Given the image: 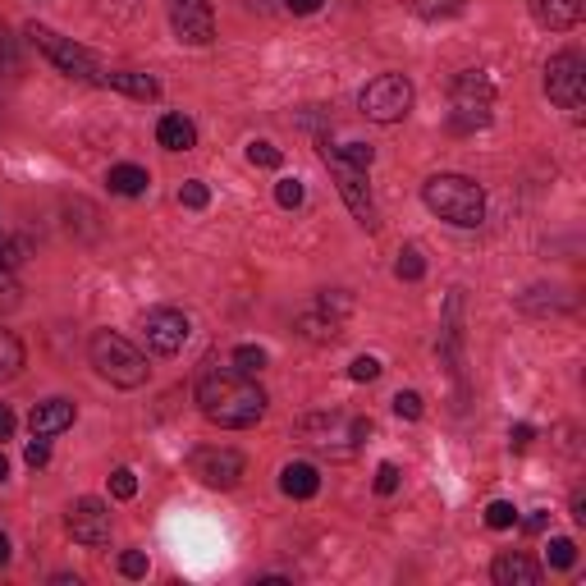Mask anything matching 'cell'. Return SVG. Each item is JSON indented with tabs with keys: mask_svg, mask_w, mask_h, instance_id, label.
Here are the masks:
<instances>
[{
	"mask_svg": "<svg viewBox=\"0 0 586 586\" xmlns=\"http://www.w3.org/2000/svg\"><path fill=\"white\" fill-rule=\"evenodd\" d=\"M490 577L500 586H536L541 582V568H536L527 554H500L495 568H490Z\"/></svg>",
	"mask_w": 586,
	"mask_h": 586,
	"instance_id": "5bb4252c",
	"label": "cell"
},
{
	"mask_svg": "<svg viewBox=\"0 0 586 586\" xmlns=\"http://www.w3.org/2000/svg\"><path fill=\"white\" fill-rule=\"evenodd\" d=\"M0 564H10V541L0 536Z\"/></svg>",
	"mask_w": 586,
	"mask_h": 586,
	"instance_id": "b9f144b4",
	"label": "cell"
},
{
	"mask_svg": "<svg viewBox=\"0 0 586 586\" xmlns=\"http://www.w3.org/2000/svg\"><path fill=\"white\" fill-rule=\"evenodd\" d=\"M10 65H14V46H10V33L0 28V74H5Z\"/></svg>",
	"mask_w": 586,
	"mask_h": 586,
	"instance_id": "8d00e7d4",
	"label": "cell"
},
{
	"mask_svg": "<svg viewBox=\"0 0 586 586\" xmlns=\"http://www.w3.org/2000/svg\"><path fill=\"white\" fill-rule=\"evenodd\" d=\"M422 197L435 216L458 225V229H477L481 220H486V193H481V184H472L467 174H431Z\"/></svg>",
	"mask_w": 586,
	"mask_h": 586,
	"instance_id": "7a4b0ae2",
	"label": "cell"
},
{
	"mask_svg": "<svg viewBox=\"0 0 586 586\" xmlns=\"http://www.w3.org/2000/svg\"><path fill=\"white\" fill-rule=\"evenodd\" d=\"M197 403H202V413L211 422L229 426V431H243V426L261 422V413H266V394L243 371H207L202 385H197Z\"/></svg>",
	"mask_w": 586,
	"mask_h": 586,
	"instance_id": "6da1fadb",
	"label": "cell"
},
{
	"mask_svg": "<svg viewBox=\"0 0 586 586\" xmlns=\"http://www.w3.org/2000/svg\"><path fill=\"white\" fill-rule=\"evenodd\" d=\"M545 522H550V518H545V513H536V518H527V532H545Z\"/></svg>",
	"mask_w": 586,
	"mask_h": 586,
	"instance_id": "60d3db41",
	"label": "cell"
},
{
	"mask_svg": "<svg viewBox=\"0 0 586 586\" xmlns=\"http://www.w3.org/2000/svg\"><path fill=\"white\" fill-rule=\"evenodd\" d=\"M545 92H550L554 106L564 110H577L586 101V65L577 51H559L545 65Z\"/></svg>",
	"mask_w": 586,
	"mask_h": 586,
	"instance_id": "52a82bcc",
	"label": "cell"
},
{
	"mask_svg": "<svg viewBox=\"0 0 586 586\" xmlns=\"http://www.w3.org/2000/svg\"><path fill=\"white\" fill-rule=\"evenodd\" d=\"M467 0H413V10H417V19H454L458 10H463Z\"/></svg>",
	"mask_w": 586,
	"mask_h": 586,
	"instance_id": "44dd1931",
	"label": "cell"
},
{
	"mask_svg": "<svg viewBox=\"0 0 586 586\" xmlns=\"http://www.w3.org/2000/svg\"><path fill=\"white\" fill-rule=\"evenodd\" d=\"M0 303H19V280H14V266L5 261V248H0Z\"/></svg>",
	"mask_w": 586,
	"mask_h": 586,
	"instance_id": "4316f807",
	"label": "cell"
},
{
	"mask_svg": "<svg viewBox=\"0 0 586 586\" xmlns=\"http://www.w3.org/2000/svg\"><path fill=\"white\" fill-rule=\"evenodd\" d=\"M156 142H161L165 152H188V147H197V124L188 115H165L156 124Z\"/></svg>",
	"mask_w": 586,
	"mask_h": 586,
	"instance_id": "2e32d148",
	"label": "cell"
},
{
	"mask_svg": "<svg viewBox=\"0 0 586 586\" xmlns=\"http://www.w3.org/2000/svg\"><path fill=\"white\" fill-rule=\"evenodd\" d=\"M23 458H28V467H46V463H51V445H46V435H37L33 445L23 449Z\"/></svg>",
	"mask_w": 586,
	"mask_h": 586,
	"instance_id": "836d02e7",
	"label": "cell"
},
{
	"mask_svg": "<svg viewBox=\"0 0 586 586\" xmlns=\"http://www.w3.org/2000/svg\"><path fill=\"white\" fill-rule=\"evenodd\" d=\"M518 522V509H513L509 500H495L486 509V527H495V532H504V527H513Z\"/></svg>",
	"mask_w": 586,
	"mask_h": 586,
	"instance_id": "d4e9b609",
	"label": "cell"
},
{
	"mask_svg": "<svg viewBox=\"0 0 586 586\" xmlns=\"http://www.w3.org/2000/svg\"><path fill=\"white\" fill-rule=\"evenodd\" d=\"M74 426V403L69 399H51L33 408V435H60Z\"/></svg>",
	"mask_w": 586,
	"mask_h": 586,
	"instance_id": "9a60e30c",
	"label": "cell"
},
{
	"mask_svg": "<svg viewBox=\"0 0 586 586\" xmlns=\"http://www.w3.org/2000/svg\"><path fill=\"white\" fill-rule=\"evenodd\" d=\"M394 413L408 417V422H417V417H422V394H417V390H399V394H394Z\"/></svg>",
	"mask_w": 586,
	"mask_h": 586,
	"instance_id": "f1b7e54d",
	"label": "cell"
},
{
	"mask_svg": "<svg viewBox=\"0 0 586 586\" xmlns=\"http://www.w3.org/2000/svg\"><path fill=\"white\" fill-rule=\"evenodd\" d=\"M120 573H124V577H142V573H147V554H142V550H129V554L120 559Z\"/></svg>",
	"mask_w": 586,
	"mask_h": 586,
	"instance_id": "e575fe53",
	"label": "cell"
},
{
	"mask_svg": "<svg viewBox=\"0 0 586 586\" xmlns=\"http://www.w3.org/2000/svg\"><path fill=\"white\" fill-rule=\"evenodd\" d=\"M65 522H69V536H74L78 545H92V550H97V545L110 541V513L101 500H78Z\"/></svg>",
	"mask_w": 586,
	"mask_h": 586,
	"instance_id": "7c38bea8",
	"label": "cell"
},
{
	"mask_svg": "<svg viewBox=\"0 0 586 586\" xmlns=\"http://www.w3.org/2000/svg\"><path fill=\"white\" fill-rule=\"evenodd\" d=\"M193 477L202 481V486L229 490V486H239V477H243V458L234 454V449H197Z\"/></svg>",
	"mask_w": 586,
	"mask_h": 586,
	"instance_id": "8fae6325",
	"label": "cell"
},
{
	"mask_svg": "<svg viewBox=\"0 0 586 586\" xmlns=\"http://www.w3.org/2000/svg\"><path fill=\"white\" fill-rule=\"evenodd\" d=\"M362 110H367V120L376 124H394L403 120L408 110H413V83L403 74H380L362 87Z\"/></svg>",
	"mask_w": 586,
	"mask_h": 586,
	"instance_id": "5b68a950",
	"label": "cell"
},
{
	"mask_svg": "<svg viewBox=\"0 0 586 586\" xmlns=\"http://www.w3.org/2000/svg\"><path fill=\"white\" fill-rule=\"evenodd\" d=\"M394 490H399V467L380 463L376 467V495H394Z\"/></svg>",
	"mask_w": 586,
	"mask_h": 586,
	"instance_id": "d6a6232c",
	"label": "cell"
},
{
	"mask_svg": "<svg viewBox=\"0 0 586 586\" xmlns=\"http://www.w3.org/2000/svg\"><path fill=\"white\" fill-rule=\"evenodd\" d=\"M275 202H280V207H303V184H298V179H280V184H275Z\"/></svg>",
	"mask_w": 586,
	"mask_h": 586,
	"instance_id": "1f68e13d",
	"label": "cell"
},
{
	"mask_svg": "<svg viewBox=\"0 0 586 586\" xmlns=\"http://www.w3.org/2000/svg\"><path fill=\"white\" fill-rule=\"evenodd\" d=\"M142 339H147L152 353L174 358V353L188 344V316L174 312V307H152V312L142 316Z\"/></svg>",
	"mask_w": 586,
	"mask_h": 586,
	"instance_id": "9c48e42d",
	"label": "cell"
},
{
	"mask_svg": "<svg viewBox=\"0 0 586 586\" xmlns=\"http://www.w3.org/2000/svg\"><path fill=\"white\" fill-rule=\"evenodd\" d=\"M280 490L289 500H312L316 490H321V472L312 463H289L280 472Z\"/></svg>",
	"mask_w": 586,
	"mask_h": 586,
	"instance_id": "e0dca14e",
	"label": "cell"
},
{
	"mask_svg": "<svg viewBox=\"0 0 586 586\" xmlns=\"http://www.w3.org/2000/svg\"><path fill=\"white\" fill-rule=\"evenodd\" d=\"M532 426H513V431H509V440H513V449H527V445H532Z\"/></svg>",
	"mask_w": 586,
	"mask_h": 586,
	"instance_id": "74e56055",
	"label": "cell"
},
{
	"mask_svg": "<svg viewBox=\"0 0 586 586\" xmlns=\"http://www.w3.org/2000/svg\"><path fill=\"white\" fill-rule=\"evenodd\" d=\"M248 161H252V165H266V170H275V165L284 161V152H280V147H271V142H252V147H248Z\"/></svg>",
	"mask_w": 586,
	"mask_h": 586,
	"instance_id": "f546056e",
	"label": "cell"
},
{
	"mask_svg": "<svg viewBox=\"0 0 586 586\" xmlns=\"http://www.w3.org/2000/svg\"><path fill=\"white\" fill-rule=\"evenodd\" d=\"M348 376H353V380H376V376H380V362H376V358H353Z\"/></svg>",
	"mask_w": 586,
	"mask_h": 586,
	"instance_id": "d590c367",
	"label": "cell"
},
{
	"mask_svg": "<svg viewBox=\"0 0 586 586\" xmlns=\"http://www.w3.org/2000/svg\"><path fill=\"white\" fill-rule=\"evenodd\" d=\"M10 477V463H5V454H0V481Z\"/></svg>",
	"mask_w": 586,
	"mask_h": 586,
	"instance_id": "7bdbcfd3",
	"label": "cell"
},
{
	"mask_svg": "<svg viewBox=\"0 0 586 586\" xmlns=\"http://www.w3.org/2000/svg\"><path fill=\"white\" fill-rule=\"evenodd\" d=\"M284 5H289L293 14H316L321 5H326V0H284Z\"/></svg>",
	"mask_w": 586,
	"mask_h": 586,
	"instance_id": "f35d334b",
	"label": "cell"
},
{
	"mask_svg": "<svg viewBox=\"0 0 586 586\" xmlns=\"http://www.w3.org/2000/svg\"><path fill=\"white\" fill-rule=\"evenodd\" d=\"M586 14V0H532V19L541 28H554V33H564V28H577Z\"/></svg>",
	"mask_w": 586,
	"mask_h": 586,
	"instance_id": "4fadbf2b",
	"label": "cell"
},
{
	"mask_svg": "<svg viewBox=\"0 0 586 586\" xmlns=\"http://www.w3.org/2000/svg\"><path fill=\"white\" fill-rule=\"evenodd\" d=\"M449 129L454 133H477L490 124L495 115V87L481 69H467V74L454 78V92H449Z\"/></svg>",
	"mask_w": 586,
	"mask_h": 586,
	"instance_id": "3957f363",
	"label": "cell"
},
{
	"mask_svg": "<svg viewBox=\"0 0 586 586\" xmlns=\"http://www.w3.org/2000/svg\"><path fill=\"white\" fill-rule=\"evenodd\" d=\"M321 156H326V165H330V174L339 179V193H344V202H348V211L362 220V225H376V202H371V188H367V170H358V165H348V161H339L335 156V147H321Z\"/></svg>",
	"mask_w": 586,
	"mask_h": 586,
	"instance_id": "ba28073f",
	"label": "cell"
},
{
	"mask_svg": "<svg viewBox=\"0 0 586 586\" xmlns=\"http://www.w3.org/2000/svg\"><path fill=\"white\" fill-rule=\"evenodd\" d=\"M110 495H115V500H133V495H138V477H133L129 467H120V472L110 477Z\"/></svg>",
	"mask_w": 586,
	"mask_h": 586,
	"instance_id": "4dcf8cb0",
	"label": "cell"
},
{
	"mask_svg": "<svg viewBox=\"0 0 586 586\" xmlns=\"http://www.w3.org/2000/svg\"><path fill=\"white\" fill-rule=\"evenodd\" d=\"M261 367H266V353H261V348H252V344L234 348V371H243V376H257Z\"/></svg>",
	"mask_w": 586,
	"mask_h": 586,
	"instance_id": "7402d4cb",
	"label": "cell"
},
{
	"mask_svg": "<svg viewBox=\"0 0 586 586\" xmlns=\"http://www.w3.org/2000/svg\"><path fill=\"white\" fill-rule=\"evenodd\" d=\"M106 184H110V193H120V197H138V193H147V170L142 165H115V170L106 174Z\"/></svg>",
	"mask_w": 586,
	"mask_h": 586,
	"instance_id": "d6986e66",
	"label": "cell"
},
{
	"mask_svg": "<svg viewBox=\"0 0 586 586\" xmlns=\"http://www.w3.org/2000/svg\"><path fill=\"white\" fill-rule=\"evenodd\" d=\"M170 23L179 42L188 46H207L216 37V10L211 0H170Z\"/></svg>",
	"mask_w": 586,
	"mask_h": 586,
	"instance_id": "30bf717a",
	"label": "cell"
},
{
	"mask_svg": "<svg viewBox=\"0 0 586 586\" xmlns=\"http://www.w3.org/2000/svg\"><path fill=\"white\" fill-rule=\"evenodd\" d=\"M87 358H92V367H97L110 385L133 390V385H142V380H147V358H142V353L124 335L97 330V335H92V344H87Z\"/></svg>",
	"mask_w": 586,
	"mask_h": 586,
	"instance_id": "277c9868",
	"label": "cell"
},
{
	"mask_svg": "<svg viewBox=\"0 0 586 586\" xmlns=\"http://www.w3.org/2000/svg\"><path fill=\"white\" fill-rule=\"evenodd\" d=\"M10 435H14V413L0 403V440H10Z\"/></svg>",
	"mask_w": 586,
	"mask_h": 586,
	"instance_id": "ab89813d",
	"label": "cell"
},
{
	"mask_svg": "<svg viewBox=\"0 0 586 586\" xmlns=\"http://www.w3.org/2000/svg\"><path fill=\"white\" fill-rule=\"evenodd\" d=\"M179 202H184V207H193V211H202L211 202V188L202 184V179H188V184L179 188Z\"/></svg>",
	"mask_w": 586,
	"mask_h": 586,
	"instance_id": "484cf974",
	"label": "cell"
},
{
	"mask_svg": "<svg viewBox=\"0 0 586 586\" xmlns=\"http://www.w3.org/2000/svg\"><path fill=\"white\" fill-rule=\"evenodd\" d=\"M19 367H23V344L10 335V330H0V380L19 376Z\"/></svg>",
	"mask_w": 586,
	"mask_h": 586,
	"instance_id": "ffe728a7",
	"label": "cell"
},
{
	"mask_svg": "<svg viewBox=\"0 0 586 586\" xmlns=\"http://www.w3.org/2000/svg\"><path fill=\"white\" fill-rule=\"evenodd\" d=\"M28 37H33L37 46L46 51V60H51L55 69H65L69 78H78V83H101V69H97V60L83 51L78 42H69V37H60V33H51V28H42V23H33L28 28Z\"/></svg>",
	"mask_w": 586,
	"mask_h": 586,
	"instance_id": "8992f818",
	"label": "cell"
},
{
	"mask_svg": "<svg viewBox=\"0 0 586 586\" xmlns=\"http://www.w3.org/2000/svg\"><path fill=\"white\" fill-rule=\"evenodd\" d=\"M573 564H577V545L568 536L550 541V568H573Z\"/></svg>",
	"mask_w": 586,
	"mask_h": 586,
	"instance_id": "83f0119b",
	"label": "cell"
},
{
	"mask_svg": "<svg viewBox=\"0 0 586 586\" xmlns=\"http://www.w3.org/2000/svg\"><path fill=\"white\" fill-rule=\"evenodd\" d=\"M335 156H339V161H348V165H358V170H371V161H376V152H371L367 142H348V147H335Z\"/></svg>",
	"mask_w": 586,
	"mask_h": 586,
	"instance_id": "603a6c76",
	"label": "cell"
},
{
	"mask_svg": "<svg viewBox=\"0 0 586 586\" xmlns=\"http://www.w3.org/2000/svg\"><path fill=\"white\" fill-rule=\"evenodd\" d=\"M394 271H399V280H422V275H426L422 252H417V248H403V252H399V266H394Z\"/></svg>",
	"mask_w": 586,
	"mask_h": 586,
	"instance_id": "cb8c5ba5",
	"label": "cell"
},
{
	"mask_svg": "<svg viewBox=\"0 0 586 586\" xmlns=\"http://www.w3.org/2000/svg\"><path fill=\"white\" fill-rule=\"evenodd\" d=\"M101 83L115 87V92H129V97H138V101H156V97H161V83H156L152 74H133V69H124V74H106Z\"/></svg>",
	"mask_w": 586,
	"mask_h": 586,
	"instance_id": "ac0fdd59",
	"label": "cell"
}]
</instances>
